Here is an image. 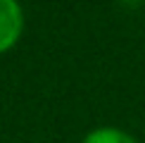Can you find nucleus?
<instances>
[{"label": "nucleus", "mask_w": 145, "mask_h": 143, "mask_svg": "<svg viewBox=\"0 0 145 143\" xmlns=\"http://www.w3.org/2000/svg\"><path fill=\"white\" fill-rule=\"evenodd\" d=\"M24 29V14L17 0H0V52L10 50L19 41Z\"/></svg>", "instance_id": "1"}, {"label": "nucleus", "mask_w": 145, "mask_h": 143, "mask_svg": "<svg viewBox=\"0 0 145 143\" xmlns=\"http://www.w3.org/2000/svg\"><path fill=\"white\" fill-rule=\"evenodd\" d=\"M81 143H138V141L129 131H124L119 127H98V129L88 131Z\"/></svg>", "instance_id": "2"}, {"label": "nucleus", "mask_w": 145, "mask_h": 143, "mask_svg": "<svg viewBox=\"0 0 145 143\" xmlns=\"http://www.w3.org/2000/svg\"><path fill=\"white\" fill-rule=\"evenodd\" d=\"M121 3H126V5H138V3H143V0H121Z\"/></svg>", "instance_id": "3"}]
</instances>
